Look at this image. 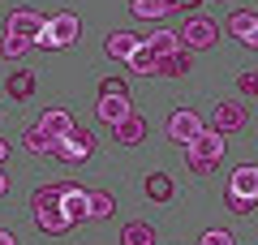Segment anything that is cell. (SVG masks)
I'll use <instances>...</instances> for the list:
<instances>
[{"mask_svg": "<svg viewBox=\"0 0 258 245\" xmlns=\"http://www.w3.org/2000/svg\"><path fill=\"white\" fill-rule=\"evenodd\" d=\"M78 30L82 26H78L74 13H52V18H47V30L35 39V47H69L78 39Z\"/></svg>", "mask_w": 258, "mask_h": 245, "instance_id": "obj_1", "label": "cell"}, {"mask_svg": "<svg viewBox=\"0 0 258 245\" xmlns=\"http://www.w3.org/2000/svg\"><path fill=\"white\" fill-rule=\"evenodd\" d=\"M95 155V134L91 129H69V134L56 142V159H64V163H82V159H91Z\"/></svg>", "mask_w": 258, "mask_h": 245, "instance_id": "obj_2", "label": "cell"}, {"mask_svg": "<svg viewBox=\"0 0 258 245\" xmlns=\"http://www.w3.org/2000/svg\"><path fill=\"white\" fill-rule=\"evenodd\" d=\"M215 39H220V26H215L211 18H189L181 26V43L189 47V52H203V47H215Z\"/></svg>", "mask_w": 258, "mask_h": 245, "instance_id": "obj_3", "label": "cell"}, {"mask_svg": "<svg viewBox=\"0 0 258 245\" xmlns=\"http://www.w3.org/2000/svg\"><path fill=\"white\" fill-rule=\"evenodd\" d=\"M203 129H207V125H203V116H198L194 108H176L172 116H168V138H172V142H181V146H189Z\"/></svg>", "mask_w": 258, "mask_h": 245, "instance_id": "obj_4", "label": "cell"}, {"mask_svg": "<svg viewBox=\"0 0 258 245\" xmlns=\"http://www.w3.org/2000/svg\"><path fill=\"white\" fill-rule=\"evenodd\" d=\"M60 207H64V215L74 219V228L91 219V198H86V190L74 185V181H60Z\"/></svg>", "mask_w": 258, "mask_h": 245, "instance_id": "obj_5", "label": "cell"}, {"mask_svg": "<svg viewBox=\"0 0 258 245\" xmlns=\"http://www.w3.org/2000/svg\"><path fill=\"white\" fill-rule=\"evenodd\" d=\"M185 151H194L198 159H211V163H220V159H224V151H228V138H224L220 129H203V134L194 138V142L185 146Z\"/></svg>", "mask_w": 258, "mask_h": 245, "instance_id": "obj_6", "label": "cell"}, {"mask_svg": "<svg viewBox=\"0 0 258 245\" xmlns=\"http://www.w3.org/2000/svg\"><path fill=\"white\" fill-rule=\"evenodd\" d=\"M245 125H249L245 103H237V99L215 103V129H220V134H237V129H245Z\"/></svg>", "mask_w": 258, "mask_h": 245, "instance_id": "obj_7", "label": "cell"}, {"mask_svg": "<svg viewBox=\"0 0 258 245\" xmlns=\"http://www.w3.org/2000/svg\"><path fill=\"white\" fill-rule=\"evenodd\" d=\"M5 30H9V35H22V39H30V43H35V39L47 30V18H39L35 9H18L9 22H5Z\"/></svg>", "mask_w": 258, "mask_h": 245, "instance_id": "obj_8", "label": "cell"}, {"mask_svg": "<svg viewBox=\"0 0 258 245\" xmlns=\"http://www.w3.org/2000/svg\"><path fill=\"white\" fill-rule=\"evenodd\" d=\"M35 224H39V232L60 236V232H69V228H74V219L64 215L60 202H52V207H39V211H35Z\"/></svg>", "mask_w": 258, "mask_h": 245, "instance_id": "obj_9", "label": "cell"}, {"mask_svg": "<svg viewBox=\"0 0 258 245\" xmlns=\"http://www.w3.org/2000/svg\"><path fill=\"white\" fill-rule=\"evenodd\" d=\"M129 95H99V103H95V116L103 120V125H116V120L129 116Z\"/></svg>", "mask_w": 258, "mask_h": 245, "instance_id": "obj_10", "label": "cell"}, {"mask_svg": "<svg viewBox=\"0 0 258 245\" xmlns=\"http://www.w3.org/2000/svg\"><path fill=\"white\" fill-rule=\"evenodd\" d=\"M112 138H116L120 146H134V142H142V138H147V120H142L138 112H129L125 120H116V125H112Z\"/></svg>", "mask_w": 258, "mask_h": 245, "instance_id": "obj_11", "label": "cell"}, {"mask_svg": "<svg viewBox=\"0 0 258 245\" xmlns=\"http://www.w3.org/2000/svg\"><path fill=\"white\" fill-rule=\"evenodd\" d=\"M228 194H237V198H254V202H258V168H254V163H241L237 172H232Z\"/></svg>", "mask_w": 258, "mask_h": 245, "instance_id": "obj_12", "label": "cell"}, {"mask_svg": "<svg viewBox=\"0 0 258 245\" xmlns=\"http://www.w3.org/2000/svg\"><path fill=\"white\" fill-rule=\"evenodd\" d=\"M39 129H43L47 138H56V142H60V138L69 134V129H74V116H69L64 108H47L43 116H39Z\"/></svg>", "mask_w": 258, "mask_h": 245, "instance_id": "obj_13", "label": "cell"}, {"mask_svg": "<svg viewBox=\"0 0 258 245\" xmlns=\"http://www.w3.org/2000/svg\"><path fill=\"white\" fill-rule=\"evenodd\" d=\"M189 69H194L189 47H181V52H172V56H159V65H155L159 78H181V73H189Z\"/></svg>", "mask_w": 258, "mask_h": 245, "instance_id": "obj_14", "label": "cell"}, {"mask_svg": "<svg viewBox=\"0 0 258 245\" xmlns=\"http://www.w3.org/2000/svg\"><path fill=\"white\" fill-rule=\"evenodd\" d=\"M138 43H142V39L134 35V30H116V35H108V43H103V47H108V56H112V60H129Z\"/></svg>", "mask_w": 258, "mask_h": 245, "instance_id": "obj_15", "label": "cell"}, {"mask_svg": "<svg viewBox=\"0 0 258 245\" xmlns=\"http://www.w3.org/2000/svg\"><path fill=\"white\" fill-rule=\"evenodd\" d=\"M176 9V0H129V13H134V18H168V13H172Z\"/></svg>", "mask_w": 258, "mask_h": 245, "instance_id": "obj_16", "label": "cell"}, {"mask_svg": "<svg viewBox=\"0 0 258 245\" xmlns=\"http://www.w3.org/2000/svg\"><path fill=\"white\" fill-rule=\"evenodd\" d=\"M147 43H151V52H155V56H172V52H181V47H185L181 43V30H155Z\"/></svg>", "mask_w": 258, "mask_h": 245, "instance_id": "obj_17", "label": "cell"}, {"mask_svg": "<svg viewBox=\"0 0 258 245\" xmlns=\"http://www.w3.org/2000/svg\"><path fill=\"white\" fill-rule=\"evenodd\" d=\"M120 245H155V228L142 224V219H134V224L120 228Z\"/></svg>", "mask_w": 258, "mask_h": 245, "instance_id": "obj_18", "label": "cell"}, {"mask_svg": "<svg viewBox=\"0 0 258 245\" xmlns=\"http://www.w3.org/2000/svg\"><path fill=\"white\" fill-rule=\"evenodd\" d=\"M22 146H26L30 155H56V138H47L43 129H26V134H22Z\"/></svg>", "mask_w": 258, "mask_h": 245, "instance_id": "obj_19", "label": "cell"}, {"mask_svg": "<svg viewBox=\"0 0 258 245\" xmlns=\"http://www.w3.org/2000/svg\"><path fill=\"white\" fill-rule=\"evenodd\" d=\"M125 65H129V69H134V73H155V65H159V56L151 52V43H147V39H142V43L134 47V56H129Z\"/></svg>", "mask_w": 258, "mask_h": 245, "instance_id": "obj_20", "label": "cell"}, {"mask_svg": "<svg viewBox=\"0 0 258 245\" xmlns=\"http://www.w3.org/2000/svg\"><path fill=\"white\" fill-rule=\"evenodd\" d=\"M5 91H9L13 99H30V95H35V73H30V69H18L9 82H5Z\"/></svg>", "mask_w": 258, "mask_h": 245, "instance_id": "obj_21", "label": "cell"}, {"mask_svg": "<svg viewBox=\"0 0 258 245\" xmlns=\"http://www.w3.org/2000/svg\"><path fill=\"white\" fill-rule=\"evenodd\" d=\"M86 198H91V219H112L116 202H112V194H108V190H91Z\"/></svg>", "mask_w": 258, "mask_h": 245, "instance_id": "obj_22", "label": "cell"}, {"mask_svg": "<svg viewBox=\"0 0 258 245\" xmlns=\"http://www.w3.org/2000/svg\"><path fill=\"white\" fill-rule=\"evenodd\" d=\"M147 198L151 202H168V198H172V181H168L164 172H151L147 176Z\"/></svg>", "mask_w": 258, "mask_h": 245, "instance_id": "obj_23", "label": "cell"}, {"mask_svg": "<svg viewBox=\"0 0 258 245\" xmlns=\"http://www.w3.org/2000/svg\"><path fill=\"white\" fill-rule=\"evenodd\" d=\"M254 26H258V18H254V13H245V9H237V13L228 18V35H237V39H245Z\"/></svg>", "mask_w": 258, "mask_h": 245, "instance_id": "obj_24", "label": "cell"}, {"mask_svg": "<svg viewBox=\"0 0 258 245\" xmlns=\"http://www.w3.org/2000/svg\"><path fill=\"white\" fill-rule=\"evenodd\" d=\"M52 202H60V185H39L35 194H30V207H52Z\"/></svg>", "mask_w": 258, "mask_h": 245, "instance_id": "obj_25", "label": "cell"}, {"mask_svg": "<svg viewBox=\"0 0 258 245\" xmlns=\"http://www.w3.org/2000/svg\"><path fill=\"white\" fill-rule=\"evenodd\" d=\"M30 47H35V43H30V39H22V35H5V43H0V52H5V56H13V60H18V56H26Z\"/></svg>", "mask_w": 258, "mask_h": 245, "instance_id": "obj_26", "label": "cell"}, {"mask_svg": "<svg viewBox=\"0 0 258 245\" xmlns=\"http://www.w3.org/2000/svg\"><path fill=\"white\" fill-rule=\"evenodd\" d=\"M185 168H189V172H198V176H211V172H215V163H211V159H198L194 151H185Z\"/></svg>", "mask_w": 258, "mask_h": 245, "instance_id": "obj_27", "label": "cell"}, {"mask_svg": "<svg viewBox=\"0 0 258 245\" xmlns=\"http://www.w3.org/2000/svg\"><path fill=\"white\" fill-rule=\"evenodd\" d=\"M237 91H241V95H258V73H254V69H245V73L237 78Z\"/></svg>", "mask_w": 258, "mask_h": 245, "instance_id": "obj_28", "label": "cell"}, {"mask_svg": "<svg viewBox=\"0 0 258 245\" xmlns=\"http://www.w3.org/2000/svg\"><path fill=\"white\" fill-rule=\"evenodd\" d=\"M99 95H129V86H125L120 78H103V82H99Z\"/></svg>", "mask_w": 258, "mask_h": 245, "instance_id": "obj_29", "label": "cell"}, {"mask_svg": "<svg viewBox=\"0 0 258 245\" xmlns=\"http://www.w3.org/2000/svg\"><path fill=\"white\" fill-rule=\"evenodd\" d=\"M198 245H237V241H232L228 232H220V228H211V232H203V241H198Z\"/></svg>", "mask_w": 258, "mask_h": 245, "instance_id": "obj_30", "label": "cell"}, {"mask_svg": "<svg viewBox=\"0 0 258 245\" xmlns=\"http://www.w3.org/2000/svg\"><path fill=\"white\" fill-rule=\"evenodd\" d=\"M228 207L237 211V215H249V211H254V198H237V194H228Z\"/></svg>", "mask_w": 258, "mask_h": 245, "instance_id": "obj_31", "label": "cell"}, {"mask_svg": "<svg viewBox=\"0 0 258 245\" xmlns=\"http://www.w3.org/2000/svg\"><path fill=\"white\" fill-rule=\"evenodd\" d=\"M198 5H203V0H176V9H185V13H189V9H198Z\"/></svg>", "mask_w": 258, "mask_h": 245, "instance_id": "obj_32", "label": "cell"}, {"mask_svg": "<svg viewBox=\"0 0 258 245\" xmlns=\"http://www.w3.org/2000/svg\"><path fill=\"white\" fill-rule=\"evenodd\" d=\"M241 43H245V47H258V26H254V30H249V35H245V39H241Z\"/></svg>", "mask_w": 258, "mask_h": 245, "instance_id": "obj_33", "label": "cell"}, {"mask_svg": "<svg viewBox=\"0 0 258 245\" xmlns=\"http://www.w3.org/2000/svg\"><path fill=\"white\" fill-rule=\"evenodd\" d=\"M0 245H18V236H13V232H5V228H0Z\"/></svg>", "mask_w": 258, "mask_h": 245, "instance_id": "obj_34", "label": "cell"}, {"mask_svg": "<svg viewBox=\"0 0 258 245\" xmlns=\"http://www.w3.org/2000/svg\"><path fill=\"white\" fill-rule=\"evenodd\" d=\"M9 159V142H5V138H0V163Z\"/></svg>", "mask_w": 258, "mask_h": 245, "instance_id": "obj_35", "label": "cell"}, {"mask_svg": "<svg viewBox=\"0 0 258 245\" xmlns=\"http://www.w3.org/2000/svg\"><path fill=\"white\" fill-rule=\"evenodd\" d=\"M5 194H9V176L0 172V198H5Z\"/></svg>", "mask_w": 258, "mask_h": 245, "instance_id": "obj_36", "label": "cell"}]
</instances>
